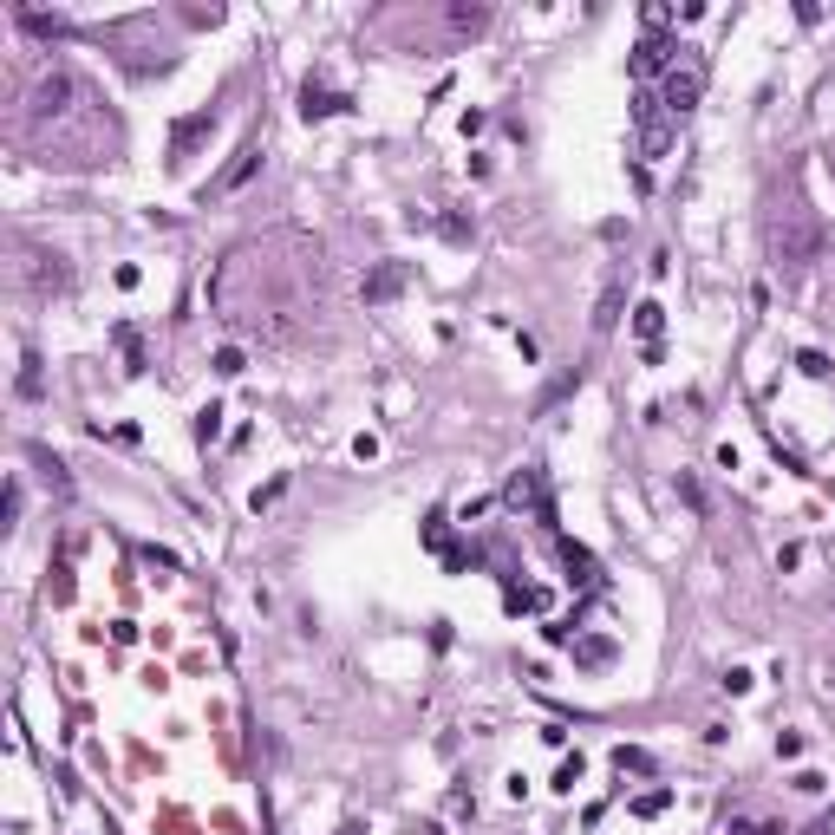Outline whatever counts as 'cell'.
<instances>
[{"label": "cell", "instance_id": "obj_1", "mask_svg": "<svg viewBox=\"0 0 835 835\" xmlns=\"http://www.w3.org/2000/svg\"><path fill=\"white\" fill-rule=\"evenodd\" d=\"M699 98H705V59L692 53V46H679V59L666 66V85H659V105H666L672 118H685Z\"/></svg>", "mask_w": 835, "mask_h": 835}, {"label": "cell", "instance_id": "obj_2", "mask_svg": "<svg viewBox=\"0 0 835 835\" xmlns=\"http://www.w3.org/2000/svg\"><path fill=\"white\" fill-rule=\"evenodd\" d=\"M633 131H640V157H646V164L672 151V111L659 105V92H640V98H633Z\"/></svg>", "mask_w": 835, "mask_h": 835}, {"label": "cell", "instance_id": "obj_3", "mask_svg": "<svg viewBox=\"0 0 835 835\" xmlns=\"http://www.w3.org/2000/svg\"><path fill=\"white\" fill-rule=\"evenodd\" d=\"M770 248H777V261H790V268H803V261H809V255H816V248H822V229H816V222L803 216V209H790V216L777 222V235H770Z\"/></svg>", "mask_w": 835, "mask_h": 835}, {"label": "cell", "instance_id": "obj_4", "mask_svg": "<svg viewBox=\"0 0 835 835\" xmlns=\"http://www.w3.org/2000/svg\"><path fill=\"white\" fill-rule=\"evenodd\" d=\"M72 105H79V85H72L66 72H53V79H40V92H33V124H46V118H66Z\"/></svg>", "mask_w": 835, "mask_h": 835}, {"label": "cell", "instance_id": "obj_5", "mask_svg": "<svg viewBox=\"0 0 835 835\" xmlns=\"http://www.w3.org/2000/svg\"><path fill=\"white\" fill-rule=\"evenodd\" d=\"M672 53H679V46H666V40H659V33H646V40L633 46V72H640V79H666Z\"/></svg>", "mask_w": 835, "mask_h": 835}, {"label": "cell", "instance_id": "obj_6", "mask_svg": "<svg viewBox=\"0 0 835 835\" xmlns=\"http://www.w3.org/2000/svg\"><path fill=\"white\" fill-rule=\"evenodd\" d=\"M255 164H261V144H242V151H235V164H229V170H222V177H216V183H209V190H203V196H229V190H242V183H248V177H255Z\"/></svg>", "mask_w": 835, "mask_h": 835}, {"label": "cell", "instance_id": "obj_7", "mask_svg": "<svg viewBox=\"0 0 835 835\" xmlns=\"http://www.w3.org/2000/svg\"><path fill=\"white\" fill-rule=\"evenodd\" d=\"M509 503L516 509H535V516L548 522V496H542V470H516L509 477Z\"/></svg>", "mask_w": 835, "mask_h": 835}, {"label": "cell", "instance_id": "obj_8", "mask_svg": "<svg viewBox=\"0 0 835 835\" xmlns=\"http://www.w3.org/2000/svg\"><path fill=\"white\" fill-rule=\"evenodd\" d=\"M562 562H568V581H575V588H601V562H594L581 542H568V535H562Z\"/></svg>", "mask_w": 835, "mask_h": 835}, {"label": "cell", "instance_id": "obj_9", "mask_svg": "<svg viewBox=\"0 0 835 835\" xmlns=\"http://www.w3.org/2000/svg\"><path fill=\"white\" fill-rule=\"evenodd\" d=\"M209 124H216V118H209V111H190V118H183L177 131H170V164H183V157H190V144H196V137L209 131Z\"/></svg>", "mask_w": 835, "mask_h": 835}, {"label": "cell", "instance_id": "obj_10", "mask_svg": "<svg viewBox=\"0 0 835 835\" xmlns=\"http://www.w3.org/2000/svg\"><path fill=\"white\" fill-rule=\"evenodd\" d=\"M333 111H353V98H346V92H314V85L301 92V118H307V124H314V118H333Z\"/></svg>", "mask_w": 835, "mask_h": 835}, {"label": "cell", "instance_id": "obj_11", "mask_svg": "<svg viewBox=\"0 0 835 835\" xmlns=\"http://www.w3.org/2000/svg\"><path fill=\"white\" fill-rule=\"evenodd\" d=\"M633 333H640V340H646V353H653V346H659V333H666V307H659V301H640V307H633Z\"/></svg>", "mask_w": 835, "mask_h": 835}, {"label": "cell", "instance_id": "obj_12", "mask_svg": "<svg viewBox=\"0 0 835 835\" xmlns=\"http://www.w3.org/2000/svg\"><path fill=\"white\" fill-rule=\"evenodd\" d=\"M398 288H405V268H398V261H385V268H379V274H372V281H366V301L379 307V301H392Z\"/></svg>", "mask_w": 835, "mask_h": 835}, {"label": "cell", "instance_id": "obj_13", "mask_svg": "<svg viewBox=\"0 0 835 835\" xmlns=\"http://www.w3.org/2000/svg\"><path fill=\"white\" fill-rule=\"evenodd\" d=\"M222 438V405H203L196 411V444H216Z\"/></svg>", "mask_w": 835, "mask_h": 835}, {"label": "cell", "instance_id": "obj_14", "mask_svg": "<svg viewBox=\"0 0 835 835\" xmlns=\"http://www.w3.org/2000/svg\"><path fill=\"white\" fill-rule=\"evenodd\" d=\"M483 27H490L483 7H451V33H483Z\"/></svg>", "mask_w": 835, "mask_h": 835}, {"label": "cell", "instance_id": "obj_15", "mask_svg": "<svg viewBox=\"0 0 835 835\" xmlns=\"http://www.w3.org/2000/svg\"><path fill=\"white\" fill-rule=\"evenodd\" d=\"M575 659L581 666H607V659H614V640H575Z\"/></svg>", "mask_w": 835, "mask_h": 835}, {"label": "cell", "instance_id": "obj_16", "mask_svg": "<svg viewBox=\"0 0 835 835\" xmlns=\"http://www.w3.org/2000/svg\"><path fill=\"white\" fill-rule=\"evenodd\" d=\"M614 314H620V288H607V294H601V314H594V333L614 327Z\"/></svg>", "mask_w": 835, "mask_h": 835}, {"label": "cell", "instance_id": "obj_17", "mask_svg": "<svg viewBox=\"0 0 835 835\" xmlns=\"http://www.w3.org/2000/svg\"><path fill=\"white\" fill-rule=\"evenodd\" d=\"M666 803H672V790H646L640 803H633V816H659V809H666Z\"/></svg>", "mask_w": 835, "mask_h": 835}, {"label": "cell", "instance_id": "obj_18", "mask_svg": "<svg viewBox=\"0 0 835 835\" xmlns=\"http://www.w3.org/2000/svg\"><path fill=\"white\" fill-rule=\"evenodd\" d=\"M242 366H248V359H242V346H222V353H216V372H229V379H235Z\"/></svg>", "mask_w": 835, "mask_h": 835}, {"label": "cell", "instance_id": "obj_19", "mask_svg": "<svg viewBox=\"0 0 835 835\" xmlns=\"http://www.w3.org/2000/svg\"><path fill=\"white\" fill-rule=\"evenodd\" d=\"M614 764H620V770H653V757H646V751H627V744H620Z\"/></svg>", "mask_w": 835, "mask_h": 835}, {"label": "cell", "instance_id": "obj_20", "mask_svg": "<svg viewBox=\"0 0 835 835\" xmlns=\"http://www.w3.org/2000/svg\"><path fill=\"white\" fill-rule=\"evenodd\" d=\"M575 783H581V757H568V764L555 770V790H575Z\"/></svg>", "mask_w": 835, "mask_h": 835}, {"label": "cell", "instance_id": "obj_21", "mask_svg": "<svg viewBox=\"0 0 835 835\" xmlns=\"http://www.w3.org/2000/svg\"><path fill=\"white\" fill-rule=\"evenodd\" d=\"M731 835H783V829H770V822H751V816H738V822H731Z\"/></svg>", "mask_w": 835, "mask_h": 835}, {"label": "cell", "instance_id": "obj_22", "mask_svg": "<svg viewBox=\"0 0 835 835\" xmlns=\"http://www.w3.org/2000/svg\"><path fill=\"white\" fill-rule=\"evenodd\" d=\"M796 366H803L809 379H829V359H822V353H803V359H796Z\"/></svg>", "mask_w": 835, "mask_h": 835}, {"label": "cell", "instance_id": "obj_23", "mask_svg": "<svg viewBox=\"0 0 835 835\" xmlns=\"http://www.w3.org/2000/svg\"><path fill=\"white\" fill-rule=\"evenodd\" d=\"M20 503H27V496H20V477H14V483H7V529L20 522Z\"/></svg>", "mask_w": 835, "mask_h": 835}]
</instances>
